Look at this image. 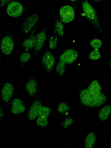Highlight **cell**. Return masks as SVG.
<instances>
[{
    "mask_svg": "<svg viewBox=\"0 0 111 148\" xmlns=\"http://www.w3.org/2000/svg\"><path fill=\"white\" fill-rule=\"evenodd\" d=\"M79 96L81 103L90 108H96L103 104L107 100L106 95L101 92L95 94L89 92L87 88L80 90Z\"/></svg>",
    "mask_w": 111,
    "mask_h": 148,
    "instance_id": "obj_1",
    "label": "cell"
},
{
    "mask_svg": "<svg viewBox=\"0 0 111 148\" xmlns=\"http://www.w3.org/2000/svg\"><path fill=\"white\" fill-rule=\"evenodd\" d=\"M81 5L82 12L86 20L102 34L103 32L101 27L97 12L88 0H82Z\"/></svg>",
    "mask_w": 111,
    "mask_h": 148,
    "instance_id": "obj_2",
    "label": "cell"
},
{
    "mask_svg": "<svg viewBox=\"0 0 111 148\" xmlns=\"http://www.w3.org/2000/svg\"><path fill=\"white\" fill-rule=\"evenodd\" d=\"M14 46L12 34L9 29L7 28L5 30L1 41V52L5 56H9L13 51Z\"/></svg>",
    "mask_w": 111,
    "mask_h": 148,
    "instance_id": "obj_3",
    "label": "cell"
},
{
    "mask_svg": "<svg viewBox=\"0 0 111 148\" xmlns=\"http://www.w3.org/2000/svg\"><path fill=\"white\" fill-rule=\"evenodd\" d=\"M41 62L45 70L48 73H50L55 67V58L51 52L47 49L42 53Z\"/></svg>",
    "mask_w": 111,
    "mask_h": 148,
    "instance_id": "obj_4",
    "label": "cell"
},
{
    "mask_svg": "<svg viewBox=\"0 0 111 148\" xmlns=\"http://www.w3.org/2000/svg\"><path fill=\"white\" fill-rule=\"evenodd\" d=\"M75 10L74 8L70 5L62 6L59 11V20L64 24L71 22L75 18Z\"/></svg>",
    "mask_w": 111,
    "mask_h": 148,
    "instance_id": "obj_5",
    "label": "cell"
},
{
    "mask_svg": "<svg viewBox=\"0 0 111 148\" xmlns=\"http://www.w3.org/2000/svg\"><path fill=\"white\" fill-rule=\"evenodd\" d=\"M48 27H46L35 34L33 50L34 56L37 55L44 45L47 38Z\"/></svg>",
    "mask_w": 111,
    "mask_h": 148,
    "instance_id": "obj_6",
    "label": "cell"
},
{
    "mask_svg": "<svg viewBox=\"0 0 111 148\" xmlns=\"http://www.w3.org/2000/svg\"><path fill=\"white\" fill-rule=\"evenodd\" d=\"M40 17L36 14H31L23 21L21 27V32L24 34H27L32 31L39 21Z\"/></svg>",
    "mask_w": 111,
    "mask_h": 148,
    "instance_id": "obj_7",
    "label": "cell"
},
{
    "mask_svg": "<svg viewBox=\"0 0 111 148\" xmlns=\"http://www.w3.org/2000/svg\"><path fill=\"white\" fill-rule=\"evenodd\" d=\"M23 10V6L20 3L17 1H12L8 4L6 12L9 16L16 18L22 14Z\"/></svg>",
    "mask_w": 111,
    "mask_h": 148,
    "instance_id": "obj_8",
    "label": "cell"
},
{
    "mask_svg": "<svg viewBox=\"0 0 111 148\" xmlns=\"http://www.w3.org/2000/svg\"><path fill=\"white\" fill-rule=\"evenodd\" d=\"M78 56V53L75 50L72 49H68L64 50L61 54L59 60L66 64H70L76 60Z\"/></svg>",
    "mask_w": 111,
    "mask_h": 148,
    "instance_id": "obj_9",
    "label": "cell"
},
{
    "mask_svg": "<svg viewBox=\"0 0 111 148\" xmlns=\"http://www.w3.org/2000/svg\"><path fill=\"white\" fill-rule=\"evenodd\" d=\"M25 109V106L23 100L20 98H16L10 103V110L12 113L16 116H19L21 115Z\"/></svg>",
    "mask_w": 111,
    "mask_h": 148,
    "instance_id": "obj_10",
    "label": "cell"
},
{
    "mask_svg": "<svg viewBox=\"0 0 111 148\" xmlns=\"http://www.w3.org/2000/svg\"><path fill=\"white\" fill-rule=\"evenodd\" d=\"M14 89V86L10 82H6L3 84L1 88L0 96L4 103H7L10 100Z\"/></svg>",
    "mask_w": 111,
    "mask_h": 148,
    "instance_id": "obj_11",
    "label": "cell"
},
{
    "mask_svg": "<svg viewBox=\"0 0 111 148\" xmlns=\"http://www.w3.org/2000/svg\"><path fill=\"white\" fill-rule=\"evenodd\" d=\"M42 106V102L40 99H36L34 102L27 113V117L29 120H34L37 117Z\"/></svg>",
    "mask_w": 111,
    "mask_h": 148,
    "instance_id": "obj_12",
    "label": "cell"
},
{
    "mask_svg": "<svg viewBox=\"0 0 111 148\" xmlns=\"http://www.w3.org/2000/svg\"><path fill=\"white\" fill-rule=\"evenodd\" d=\"M40 21L30 32L29 35L26 38L21 44V47L26 50L33 49L35 38V33L40 23Z\"/></svg>",
    "mask_w": 111,
    "mask_h": 148,
    "instance_id": "obj_13",
    "label": "cell"
},
{
    "mask_svg": "<svg viewBox=\"0 0 111 148\" xmlns=\"http://www.w3.org/2000/svg\"><path fill=\"white\" fill-rule=\"evenodd\" d=\"M25 90L31 97H34L37 91V85L36 80L33 77H31L25 86Z\"/></svg>",
    "mask_w": 111,
    "mask_h": 148,
    "instance_id": "obj_14",
    "label": "cell"
},
{
    "mask_svg": "<svg viewBox=\"0 0 111 148\" xmlns=\"http://www.w3.org/2000/svg\"><path fill=\"white\" fill-rule=\"evenodd\" d=\"M111 114V105H107L103 107L99 111L98 116L100 120L106 121Z\"/></svg>",
    "mask_w": 111,
    "mask_h": 148,
    "instance_id": "obj_15",
    "label": "cell"
},
{
    "mask_svg": "<svg viewBox=\"0 0 111 148\" xmlns=\"http://www.w3.org/2000/svg\"><path fill=\"white\" fill-rule=\"evenodd\" d=\"M87 88L89 92L93 94H99L102 92V87L97 80L92 81Z\"/></svg>",
    "mask_w": 111,
    "mask_h": 148,
    "instance_id": "obj_16",
    "label": "cell"
},
{
    "mask_svg": "<svg viewBox=\"0 0 111 148\" xmlns=\"http://www.w3.org/2000/svg\"><path fill=\"white\" fill-rule=\"evenodd\" d=\"M96 140V136L93 132L88 133L85 138L84 144L86 148H93Z\"/></svg>",
    "mask_w": 111,
    "mask_h": 148,
    "instance_id": "obj_17",
    "label": "cell"
},
{
    "mask_svg": "<svg viewBox=\"0 0 111 148\" xmlns=\"http://www.w3.org/2000/svg\"><path fill=\"white\" fill-rule=\"evenodd\" d=\"M53 32L55 35L61 37L64 36V24L59 20H57L54 22Z\"/></svg>",
    "mask_w": 111,
    "mask_h": 148,
    "instance_id": "obj_18",
    "label": "cell"
},
{
    "mask_svg": "<svg viewBox=\"0 0 111 148\" xmlns=\"http://www.w3.org/2000/svg\"><path fill=\"white\" fill-rule=\"evenodd\" d=\"M32 54L30 52L27 50L23 52L21 54L19 60L20 65L23 66L30 60Z\"/></svg>",
    "mask_w": 111,
    "mask_h": 148,
    "instance_id": "obj_19",
    "label": "cell"
},
{
    "mask_svg": "<svg viewBox=\"0 0 111 148\" xmlns=\"http://www.w3.org/2000/svg\"><path fill=\"white\" fill-rule=\"evenodd\" d=\"M58 36L55 34L52 35L50 36L49 39L48 47L51 49H56L58 48Z\"/></svg>",
    "mask_w": 111,
    "mask_h": 148,
    "instance_id": "obj_20",
    "label": "cell"
},
{
    "mask_svg": "<svg viewBox=\"0 0 111 148\" xmlns=\"http://www.w3.org/2000/svg\"><path fill=\"white\" fill-rule=\"evenodd\" d=\"M70 109L68 104L66 102L62 101L58 106L57 110L58 112L61 114L66 113Z\"/></svg>",
    "mask_w": 111,
    "mask_h": 148,
    "instance_id": "obj_21",
    "label": "cell"
},
{
    "mask_svg": "<svg viewBox=\"0 0 111 148\" xmlns=\"http://www.w3.org/2000/svg\"><path fill=\"white\" fill-rule=\"evenodd\" d=\"M66 64L63 62L59 60L57 63L56 69V71L60 76H62L65 73Z\"/></svg>",
    "mask_w": 111,
    "mask_h": 148,
    "instance_id": "obj_22",
    "label": "cell"
},
{
    "mask_svg": "<svg viewBox=\"0 0 111 148\" xmlns=\"http://www.w3.org/2000/svg\"><path fill=\"white\" fill-rule=\"evenodd\" d=\"M36 123L39 126L43 128L47 126L48 123L47 118L38 116L37 119Z\"/></svg>",
    "mask_w": 111,
    "mask_h": 148,
    "instance_id": "obj_23",
    "label": "cell"
},
{
    "mask_svg": "<svg viewBox=\"0 0 111 148\" xmlns=\"http://www.w3.org/2000/svg\"><path fill=\"white\" fill-rule=\"evenodd\" d=\"M51 110L49 108L42 106L39 111L38 116L47 118L51 112Z\"/></svg>",
    "mask_w": 111,
    "mask_h": 148,
    "instance_id": "obj_24",
    "label": "cell"
},
{
    "mask_svg": "<svg viewBox=\"0 0 111 148\" xmlns=\"http://www.w3.org/2000/svg\"><path fill=\"white\" fill-rule=\"evenodd\" d=\"M73 123V119L69 116H67L63 121L61 126L63 128H67L71 126Z\"/></svg>",
    "mask_w": 111,
    "mask_h": 148,
    "instance_id": "obj_25",
    "label": "cell"
},
{
    "mask_svg": "<svg viewBox=\"0 0 111 148\" xmlns=\"http://www.w3.org/2000/svg\"><path fill=\"white\" fill-rule=\"evenodd\" d=\"M100 53L98 49H94L92 51L89 55V58L91 60H96L101 58Z\"/></svg>",
    "mask_w": 111,
    "mask_h": 148,
    "instance_id": "obj_26",
    "label": "cell"
},
{
    "mask_svg": "<svg viewBox=\"0 0 111 148\" xmlns=\"http://www.w3.org/2000/svg\"><path fill=\"white\" fill-rule=\"evenodd\" d=\"M90 45L94 49H99L102 45V42L99 39L94 38L90 42Z\"/></svg>",
    "mask_w": 111,
    "mask_h": 148,
    "instance_id": "obj_27",
    "label": "cell"
},
{
    "mask_svg": "<svg viewBox=\"0 0 111 148\" xmlns=\"http://www.w3.org/2000/svg\"><path fill=\"white\" fill-rule=\"evenodd\" d=\"M75 11H79V7L78 0H69Z\"/></svg>",
    "mask_w": 111,
    "mask_h": 148,
    "instance_id": "obj_28",
    "label": "cell"
},
{
    "mask_svg": "<svg viewBox=\"0 0 111 148\" xmlns=\"http://www.w3.org/2000/svg\"><path fill=\"white\" fill-rule=\"evenodd\" d=\"M12 0H1L0 1V6L1 7H3L6 5L8 4L11 2Z\"/></svg>",
    "mask_w": 111,
    "mask_h": 148,
    "instance_id": "obj_29",
    "label": "cell"
},
{
    "mask_svg": "<svg viewBox=\"0 0 111 148\" xmlns=\"http://www.w3.org/2000/svg\"><path fill=\"white\" fill-rule=\"evenodd\" d=\"M0 122H1L4 118V116L3 110L1 108H0Z\"/></svg>",
    "mask_w": 111,
    "mask_h": 148,
    "instance_id": "obj_30",
    "label": "cell"
},
{
    "mask_svg": "<svg viewBox=\"0 0 111 148\" xmlns=\"http://www.w3.org/2000/svg\"><path fill=\"white\" fill-rule=\"evenodd\" d=\"M91 1H94L96 2L102 3H103V0H90Z\"/></svg>",
    "mask_w": 111,
    "mask_h": 148,
    "instance_id": "obj_31",
    "label": "cell"
},
{
    "mask_svg": "<svg viewBox=\"0 0 111 148\" xmlns=\"http://www.w3.org/2000/svg\"><path fill=\"white\" fill-rule=\"evenodd\" d=\"M110 65L111 66V60L110 62Z\"/></svg>",
    "mask_w": 111,
    "mask_h": 148,
    "instance_id": "obj_32",
    "label": "cell"
},
{
    "mask_svg": "<svg viewBox=\"0 0 111 148\" xmlns=\"http://www.w3.org/2000/svg\"><path fill=\"white\" fill-rule=\"evenodd\" d=\"M110 49L111 51V45H110Z\"/></svg>",
    "mask_w": 111,
    "mask_h": 148,
    "instance_id": "obj_33",
    "label": "cell"
}]
</instances>
